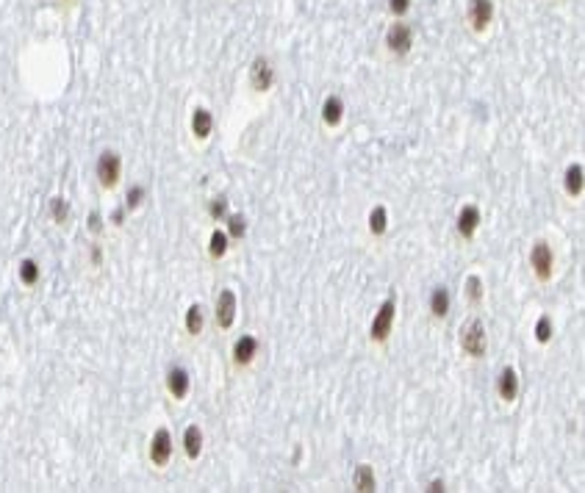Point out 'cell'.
<instances>
[{
  "label": "cell",
  "mask_w": 585,
  "mask_h": 493,
  "mask_svg": "<svg viewBox=\"0 0 585 493\" xmlns=\"http://www.w3.org/2000/svg\"><path fill=\"white\" fill-rule=\"evenodd\" d=\"M552 336H555L552 319H549V316H538V322H535V327H533V338H535L538 344H549Z\"/></svg>",
  "instance_id": "26"
},
{
  "label": "cell",
  "mask_w": 585,
  "mask_h": 493,
  "mask_svg": "<svg viewBox=\"0 0 585 493\" xmlns=\"http://www.w3.org/2000/svg\"><path fill=\"white\" fill-rule=\"evenodd\" d=\"M258 352H261V341H258L256 336H250V333L239 336V338L233 341V349H231V355H233V363H236L239 369L250 366V363L258 358Z\"/></svg>",
  "instance_id": "11"
},
{
  "label": "cell",
  "mask_w": 585,
  "mask_h": 493,
  "mask_svg": "<svg viewBox=\"0 0 585 493\" xmlns=\"http://www.w3.org/2000/svg\"><path fill=\"white\" fill-rule=\"evenodd\" d=\"M530 269L538 283H549L555 278V253L546 238H535L530 246Z\"/></svg>",
  "instance_id": "3"
},
{
  "label": "cell",
  "mask_w": 585,
  "mask_h": 493,
  "mask_svg": "<svg viewBox=\"0 0 585 493\" xmlns=\"http://www.w3.org/2000/svg\"><path fill=\"white\" fill-rule=\"evenodd\" d=\"M344 111H347V106H344L341 95H327L325 103H322V122H325V128H330V130L341 128Z\"/></svg>",
  "instance_id": "13"
},
{
  "label": "cell",
  "mask_w": 585,
  "mask_h": 493,
  "mask_svg": "<svg viewBox=\"0 0 585 493\" xmlns=\"http://www.w3.org/2000/svg\"><path fill=\"white\" fill-rule=\"evenodd\" d=\"M352 487L358 493H372L377 490V476H374V468L369 463H358L355 471H352Z\"/></svg>",
  "instance_id": "18"
},
{
  "label": "cell",
  "mask_w": 585,
  "mask_h": 493,
  "mask_svg": "<svg viewBox=\"0 0 585 493\" xmlns=\"http://www.w3.org/2000/svg\"><path fill=\"white\" fill-rule=\"evenodd\" d=\"M172 452H175V446H172V432H169L166 427L155 429L153 438H150V463L158 465V468H164V465L172 460Z\"/></svg>",
  "instance_id": "8"
},
{
  "label": "cell",
  "mask_w": 585,
  "mask_h": 493,
  "mask_svg": "<svg viewBox=\"0 0 585 493\" xmlns=\"http://www.w3.org/2000/svg\"><path fill=\"white\" fill-rule=\"evenodd\" d=\"M236 311H239V300H236V294H233L231 289H222V291H220V297H217V308H214V322H217V327H222V330L233 327V322H236Z\"/></svg>",
  "instance_id": "10"
},
{
  "label": "cell",
  "mask_w": 585,
  "mask_h": 493,
  "mask_svg": "<svg viewBox=\"0 0 585 493\" xmlns=\"http://www.w3.org/2000/svg\"><path fill=\"white\" fill-rule=\"evenodd\" d=\"M95 175H97V183H100L106 191H111V188L119 183V177H122V155H119L117 150L100 153V155H97V164H95Z\"/></svg>",
  "instance_id": "6"
},
{
  "label": "cell",
  "mask_w": 585,
  "mask_h": 493,
  "mask_svg": "<svg viewBox=\"0 0 585 493\" xmlns=\"http://www.w3.org/2000/svg\"><path fill=\"white\" fill-rule=\"evenodd\" d=\"M519 391H521V383H519V371L513 366H505L497 377V396L505 402V405H513L519 399Z\"/></svg>",
  "instance_id": "12"
},
{
  "label": "cell",
  "mask_w": 585,
  "mask_h": 493,
  "mask_svg": "<svg viewBox=\"0 0 585 493\" xmlns=\"http://www.w3.org/2000/svg\"><path fill=\"white\" fill-rule=\"evenodd\" d=\"M183 452L189 460H198L203 452V429L198 424H189L183 432Z\"/></svg>",
  "instance_id": "19"
},
{
  "label": "cell",
  "mask_w": 585,
  "mask_h": 493,
  "mask_svg": "<svg viewBox=\"0 0 585 493\" xmlns=\"http://www.w3.org/2000/svg\"><path fill=\"white\" fill-rule=\"evenodd\" d=\"M563 188L571 200H579L582 197V188H585V169L579 161H571L563 172Z\"/></svg>",
  "instance_id": "15"
},
{
  "label": "cell",
  "mask_w": 585,
  "mask_h": 493,
  "mask_svg": "<svg viewBox=\"0 0 585 493\" xmlns=\"http://www.w3.org/2000/svg\"><path fill=\"white\" fill-rule=\"evenodd\" d=\"M186 333L189 336H200L203 333V325H206V319H203V308L194 302V305H189V311H186Z\"/></svg>",
  "instance_id": "23"
},
{
  "label": "cell",
  "mask_w": 585,
  "mask_h": 493,
  "mask_svg": "<svg viewBox=\"0 0 585 493\" xmlns=\"http://www.w3.org/2000/svg\"><path fill=\"white\" fill-rule=\"evenodd\" d=\"M144 197H147V188H144V186L128 188V194H125V208H128V211H136V208L144 202Z\"/></svg>",
  "instance_id": "28"
},
{
  "label": "cell",
  "mask_w": 585,
  "mask_h": 493,
  "mask_svg": "<svg viewBox=\"0 0 585 493\" xmlns=\"http://www.w3.org/2000/svg\"><path fill=\"white\" fill-rule=\"evenodd\" d=\"M166 391L172 394V399H186L189 396V391H191V377H189V371L183 369V366H172L169 371H166Z\"/></svg>",
  "instance_id": "14"
},
{
  "label": "cell",
  "mask_w": 585,
  "mask_h": 493,
  "mask_svg": "<svg viewBox=\"0 0 585 493\" xmlns=\"http://www.w3.org/2000/svg\"><path fill=\"white\" fill-rule=\"evenodd\" d=\"M92 261H95V267H100V261H103V255H100V246H95V250H92Z\"/></svg>",
  "instance_id": "33"
},
{
  "label": "cell",
  "mask_w": 585,
  "mask_h": 493,
  "mask_svg": "<svg viewBox=\"0 0 585 493\" xmlns=\"http://www.w3.org/2000/svg\"><path fill=\"white\" fill-rule=\"evenodd\" d=\"M209 216H211L214 222H222V219L228 216V197H214V200L209 202Z\"/></svg>",
  "instance_id": "29"
},
{
  "label": "cell",
  "mask_w": 585,
  "mask_h": 493,
  "mask_svg": "<svg viewBox=\"0 0 585 493\" xmlns=\"http://www.w3.org/2000/svg\"><path fill=\"white\" fill-rule=\"evenodd\" d=\"M225 224H228V235L231 238H236V241H242L244 235H247V219L242 216V213H228L225 216Z\"/></svg>",
  "instance_id": "25"
},
{
  "label": "cell",
  "mask_w": 585,
  "mask_h": 493,
  "mask_svg": "<svg viewBox=\"0 0 585 493\" xmlns=\"http://www.w3.org/2000/svg\"><path fill=\"white\" fill-rule=\"evenodd\" d=\"M39 278H42L39 264H37L34 258H23V261H20V280H23V286H37Z\"/></svg>",
  "instance_id": "24"
},
{
  "label": "cell",
  "mask_w": 585,
  "mask_h": 493,
  "mask_svg": "<svg viewBox=\"0 0 585 493\" xmlns=\"http://www.w3.org/2000/svg\"><path fill=\"white\" fill-rule=\"evenodd\" d=\"M86 224H89V230H92V233H100V227H103L100 213H89V222H86Z\"/></svg>",
  "instance_id": "31"
},
{
  "label": "cell",
  "mask_w": 585,
  "mask_h": 493,
  "mask_svg": "<svg viewBox=\"0 0 585 493\" xmlns=\"http://www.w3.org/2000/svg\"><path fill=\"white\" fill-rule=\"evenodd\" d=\"M247 81H250V89H253V92H258V95L269 92V89H272V84H275V67H272V61H269L267 56L253 59Z\"/></svg>",
  "instance_id": "7"
},
{
  "label": "cell",
  "mask_w": 585,
  "mask_h": 493,
  "mask_svg": "<svg viewBox=\"0 0 585 493\" xmlns=\"http://www.w3.org/2000/svg\"><path fill=\"white\" fill-rule=\"evenodd\" d=\"M461 349L472 360L486 358V352H488V333H486V325L480 319H472V322H466L461 327Z\"/></svg>",
  "instance_id": "4"
},
{
  "label": "cell",
  "mask_w": 585,
  "mask_h": 493,
  "mask_svg": "<svg viewBox=\"0 0 585 493\" xmlns=\"http://www.w3.org/2000/svg\"><path fill=\"white\" fill-rule=\"evenodd\" d=\"M463 294H466V300H469L472 305H480L483 297H486V283H483V278H480V275H469L466 283H463Z\"/></svg>",
  "instance_id": "22"
},
{
  "label": "cell",
  "mask_w": 585,
  "mask_h": 493,
  "mask_svg": "<svg viewBox=\"0 0 585 493\" xmlns=\"http://www.w3.org/2000/svg\"><path fill=\"white\" fill-rule=\"evenodd\" d=\"M494 23V0H466V26L472 34L486 37Z\"/></svg>",
  "instance_id": "5"
},
{
  "label": "cell",
  "mask_w": 585,
  "mask_h": 493,
  "mask_svg": "<svg viewBox=\"0 0 585 493\" xmlns=\"http://www.w3.org/2000/svg\"><path fill=\"white\" fill-rule=\"evenodd\" d=\"M394 322H397V300L394 297H385L377 308V313L372 316V325H369V341L383 347L388 344V338H392L394 333Z\"/></svg>",
  "instance_id": "1"
},
{
  "label": "cell",
  "mask_w": 585,
  "mask_h": 493,
  "mask_svg": "<svg viewBox=\"0 0 585 493\" xmlns=\"http://www.w3.org/2000/svg\"><path fill=\"white\" fill-rule=\"evenodd\" d=\"M411 6H414V0H388V14H392L394 20H405Z\"/></svg>",
  "instance_id": "30"
},
{
  "label": "cell",
  "mask_w": 585,
  "mask_h": 493,
  "mask_svg": "<svg viewBox=\"0 0 585 493\" xmlns=\"http://www.w3.org/2000/svg\"><path fill=\"white\" fill-rule=\"evenodd\" d=\"M480 224H483V211L477 208V205H463L461 211H458V219H455V230H458V235L463 238V241H472L474 235H477V230H480Z\"/></svg>",
  "instance_id": "9"
},
{
  "label": "cell",
  "mask_w": 585,
  "mask_h": 493,
  "mask_svg": "<svg viewBox=\"0 0 585 493\" xmlns=\"http://www.w3.org/2000/svg\"><path fill=\"white\" fill-rule=\"evenodd\" d=\"M50 213H53V222H56V224H64L67 216H70L67 200H64V197H53V200H50Z\"/></svg>",
  "instance_id": "27"
},
{
  "label": "cell",
  "mask_w": 585,
  "mask_h": 493,
  "mask_svg": "<svg viewBox=\"0 0 585 493\" xmlns=\"http://www.w3.org/2000/svg\"><path fill=\"white\" fill-rule=\"evenodd\" d=\"M211 130H214V114L206 106H198V108H194V114H191V133H194V139L206 142L211 136Z\"/></svg>",
  "instance_id": "16"
},
{
  "label": "cell",
  "mask_w": 585,
  "mask_h": 493,
  "mask_svg": "<svg viewBox=\"0 0 585 493\" xmlns=\"http://www.w3.org/2000/svg\"><path fill=\"white\" fill-rule=\"evenodd\" d=\"M450 305H452V300H450L447 286H436V289L430 291V302H428L430 316H433L436 322H444V319H447V313H450Z\"/></svg>",
  "instance_id": "17"
},
{
  "label": "cell",
  "mask_w": 585,
  "mask_h": 493,
  "mask_svg": "<svg viewBox=\"0 0 585 493\" xmlns=\"http://www.w3.org/2000/svg\"><path fill=\"white\" fill-rule=\"evenodd\" d=\"M125 213H128V208H117L114 213H111V222L119 227V224H125Z\"/></svg>",
  "instance_id": "32"
},
{
  "label": "cell",
  "mask_w": 585,
  "mask_h": 493,
  "mask_svg": "<svg viewBox=\"0 0 585 493\" xmlns=\"http://www.w3.org/2000/svg\"><path fill=\"white\" fill-rule=\"evenodd\" d=\"M369 233L374 235V238H383L385 235V230H388V208L385 205H374L372 211H369Z\"/></svg>",
  "instance_id": "20"
},
{
  "label": "cell",
  "mask_w": 585,
  "mask_h": 493,
  "mask_svg": "<svg viewBox=\"0 0 585 493\" xmlns=\"http://www.w3.org/2000/svg\"><path fill=\"white\" fill-rule=\"evenodd\" d=\"M428 490H444V482H441V479H433V482H430V487H428Z\"/></svg>",
  "instance_id": "34"
},
{
  "label": "cell",
  "mask_w": 585,
  "mask_h": 493,
  "mask_svg": "<svg viewBox=\"0 0 585 493\" xmlns=\"http://www.w3.org/2000/svg\"><path fill=\"white\" fill-rule=\"evenodd\" d=\"M228 250H231V235L225 233V230H214L211 233V238H209V255L214 258V261H220V258H225L228 255Z\"/></svg>",
  "instance_id": "21"
},
{
  "label": "cell",
  "mask_w": 585,
  "mask_h": 493,
  "mask_svg": "<svg viewBox=\"0 0 585 493\" xmlns=\"http://www.w3.org/2000/svg\"><path fill=\"white\" fill-rule=\"evenodd\" d=\"M383 48L392 59H405L414 50V28L405 20H397L388 26L385 37H383Z\"/></svg>",
  "instance_id": "2"
}]
</instances>
